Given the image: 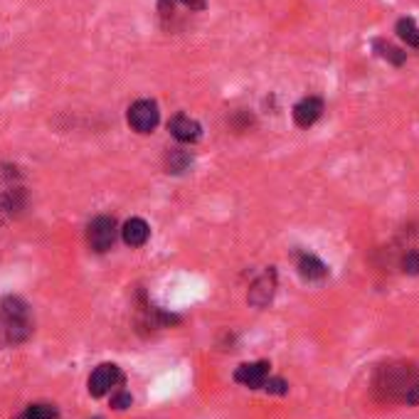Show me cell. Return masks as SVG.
Returning <instances> with one entry per match:
<instances>
[{
    "label": "cell",
    "instance_id": "2e32d148",
    "mask_svg": "<svg viewBox=\"0 0 419 419\" xmlns=\"http://www.w3.org/2000/svg\"><path fill=\"white\" fill-rule=\"evenodd\" d=\"M372 47L377 50L380 57L388 59V62L395 64V67H402L404 59H407V52H402L399 47H395V45H390V42H385V40H375L372 42Z\"/></svg>",
    "mask_w": 419,
    "mask_h": 419
},
{
    "label": "cell",
    "instance_id": "9a60e30c",
    "mask_svg": "<svg viewBox=\"0 0 419 419\" xmlns=\"http://www.w3.org/2000/svg\"><path fill=\"white\" fill-rule=\"evenodd\" d=\"M395 30H397L399 40L407 42V47H419V27L412 17H399Z\"/></svg>",
    "mask_w": 419,
    "mask_h": 419
},
{
    "label": "cell",
    "instance_id": "8992f818",
    "mask_svg": "<svg viewBox=\"0 0 419 419\" xmlns=\"http://www.w3.org/2000/svg\"><path fill=\"white\" fill-rule=\"evenodd\" d=\"M274 293H277V269L269 267L267 272L249 286L247 301H249V306H254V309H264V306L272 304Z\"/></svg>",
    "mask_w": 419,
    "mask_h": 419
},
{
    "label": "cell",
    "instance_id": "5bb4252c",
    "mask_svg": "<svg viewBox=\"0 0 419 419\" xmlns=\"http://www.w3.org/2000/svg\"><path fill=\"white\" fill-rule=\"evenodd\" d=\"M15 419H59V409L47 402H35L27 404Z\"/></svg>",
    "mask_w": 419,
    "mask_h": 419
},
{
    "label": "cell",
    "instance_id": "ba28073f",
    "mask_svg": "<svg viewBox=\"0 0 419 419\" xmlns=\"http://www.w3.org/2000/svg\"><path fill=\"white\" fill-rule=\"evenodd\" d=\"M168 131L180 143H198L200 136H203V126L195 119H190L188 114H175L168 121Z\"/></svg>",
    "mask_w": 419,
    "mask_h": 419
},
{
    "label": "cell",
    "instance_id": "6da1fadb",
    "mask_svg": "<svg viewBox=\"0 0 419 419\" xmlns=\"http://www.w3.org/2000/svg\"><path fill=\"white\" fill-rule=\"evenodd\" d=\"M375 395L385 402L419 404V372L412 362H390L375 375Z\"/></svg>",
    "mask_w": 419,
    "mask_h": 419
},
{
    "label": "cell",
    "instance_id": "e0dca14e",
    "mask_svg": "<svg viewBox=\"0 0 419 419\" xmlns=\"http://www.w3.org/2000/svg\"><path fill=\"white\" fill-rule=\"evenodd\" d=\"M264 392L269 395H288V383L284 380V377H267V383H264Z\"/></svg>",
    "mask_w": 419,
    "mask_h": 419
},
{
    "label": "cell",
    "instance_id": "30bf717a",
    "mask_svg": "<svg viewBox=\"0 0 419 419\" xmlns=\"http://www.w3.org/2000/svg\"><path fill=\"white\" fill-rule=\"evenodd\" d=\"M151 237V227L141 217H131V220L124 222V230H121V240L128 247H143Z\"/></svg>",
    "mask_w": 419,
    "mask_h": 419
},
{
    "label": "cell",
    "instance_id": "9c48e42d",
    "mask_svg": "<svg viewBox=\"0 0 419 419\" xmlns=\"http://www.w3.org/2000/svg\"><path fill=\"white\" fill-rule=\"evenodd\" d=\"M321 114H323V101H321L318 96H304L299 104L293 106V121H296V126H301V128L314 126L316 121L321 119Z\"/></svg>",
    "mask_w": 419,
    "mask_h": 419
},
{
    "label": "cell",
    "instance_id": "277c9868",
    "mask_svg": "<svg viewBox=\"0 0 419 419\" xmlns=\"http://www.w3.org/2000/svg\"><path fill=\"white\" fill-rule=\"evenodd\" d=\"M116 220L109 215H99L91 220L89 225V232H87V237H89V247L94 251H99V254H104V251H109L111 247H114L116 242Z\"/></svg>",
    "mask_w": 419,
    "mask_h": 419
},
{
    "label": "cell",
    "instance_id": "ac0fdd59",
    "mask_svg": "<svg viewBox=\"0 0 419 419\" xmlns=\"http://www.w3.org/2000/svg\"><path fill=\"white\" fill-rule=\"evenodd\" d=\"M402 272L409 277H417L419 274V251H407L402 259Z\"/></svg>",
    "mask_w": 419,
    "mask_h": 419
},
{
    "label": "cell",
    "instance_id": "7c38bea8",
    "mask_svg": "<svg viewBox=\"0 0 419 419\" xmlns=\"http://www.w3.org/2000/svg\"><path fill=\"white\" fill-rule=\"evenodd\" d=\"M178 8H185L190 13H203L207 8V0H158V13L163 17H173Z\"/></svg>",
    "mask_w": 419,
    "mask_h": 419
},
{
    "label": "cell",
    "instance_id": "d6986e66",
    "mask_svg": "<svg viewBox=\"0 0 419 419\" xmlns=\"http://www.w3.org/2000/svg\"><path fill=\"white\" fill-rule=\"evenodd\" d=\"M111 407L114 409H126L131 407V395L124 392V390H119L116 395H111Z\"/></svg>",
    "mask_w": 419,
    "mask_h": 419
},
{
    "label": "cell",
    "instance_id": "3957f363",
    "mask_svg": "<svg viewBox=\"0 0 419 419\" xmlns=\"http://www.w3.org/2000/svg\"><path fill=\"white\" fill-rule=\"evenodd\" d=\"M126 121L136 133H153V128L161 121V111H158V104L153 99H138L128 106Z\"/></svg>",
    "mask_w": 419,
    "mask_h": 419
},
{
    "label": "cell",
    "instance_id": "5b68a950",
    "mask_svg": "<svg viewBox=\"0 0 419 419\" xmlns=\"http://www.w3.org/2000/svg\"><path fill=\"white\" fill-rule=\"evenodd\" d=\"M124 375H121V367L114 362H101L94 372L89 375V395L91 397H104L114 388H119Z\"/></svg>",
    "mask_w": 419,
    "mask_h": 419
},
{
    "label": "cell",
    "instance_id": "7a4b0ae2",
    "mask_svg": "<svg viewBox=\"0 0 419 419\" xmlns=\"http://www.w3.org/2000/svg\"><path fill=\"white\" fill-rule=\"evenodd\" d=\"M32 335L30 309L20 296L0 299V343L20 346Z\"/></svg>",
    "mask_w": 419,
    "mask_h": 419
},
{
    "label": "cell",
    "instance_id": "8fae6325",
    "mask_svg": "<svg viewBox=\"0 0 419 419\" xmlns=\"http://www.w3.org/2000/svg\"><path fill=\"white\" fill-rule=\"evenodd\" d=\"M299 274L306 279V281H323V279L328 277V267H325L316 254H301Z\"/></svg>",
    "mask_w": 419,
    "mask_h": 419
},
{
    "label": "cell",
    "instance_id": "52a82bcc",
    "mask_svg": "<svg viewBox=\"0 0 419 419\" xmlns=\"http://www.w3.org/2000/svg\"><path fill=\"white\" fill-rule=\"evenodd\" d=\"M269 370H272V365H269L267 360L244 362V365H240L235 370V380L240 385H244V388H249V390H262L264 383H267V377H269Z\"/></svg>",
    "mask_w": 419,
    "mask_h": 419
},
{
    "label": "cell",
    "instance_id": "4fadbf2b",
    "mask_svg": "<svg viewBox=\"0 0 419 419\" xmlns=\"http://www.w3.org/2000/svg\"><path fill=\"white\" fill-rule=\"evenodd\" d=\"M190 166H193V156H190V151H183V148H170V151H168V156H166L168 173L180 175V173H185Z\"/></svg>",
    "mask_w": 419,
    "mask_h": 419
}]
</instances>
